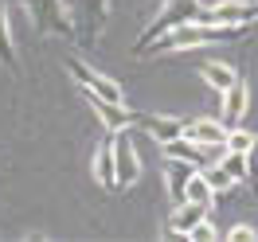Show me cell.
Here are the masks:
<instances>
[{"label": "cell", "instance_id": "obj_1", "mask_svg": "<svg viewBox=\"0 0 258 242\" xmlns=\"http://www.w3.org/2000/svg\"><path fill=\"white\" fill-rule=\"evenodd\" d=\"M250 28V24H180V28H168L164 35H157L141 55H168V51H192V47H215V43H227Z\"/></svg>", "mask_w": 258, "mask_h": 242}, {"label": "cell", "instance_id": "obj_2", "mask_svg": "<svg viewBox=\"0 0 258 242\" xmlns=\"http://www.w3.org/2000/svg\"><path fill=\"white\" fill-rule=\"evenodd\" d=\"M204 0H164V8L157 12V20H149L145 32L137 35V43H133V55H141V51L157 39V35H164L168 28H180V24H192V20H204Z\"/></svg>", "mask_w": 258, "mask_h": 242}, {"label": "cell", "instance_id": "obj_3", "mask_svg": "<svg viewBox=\"0 0 258 242\" xmlns=\"http://www.w3.org/2000/svg\"><path fill=\"white\" fill-rule=\"evenodd\" d=\"M28 8V16L35 20V28L43 35H59V39H79L75 35V20H71V8L67 0H20Z\"/></svg>", "mask_w": 258, "mask_h": 242}, {"label": "cell", "instance_id": "obj_4", "mask_svg": "<svg viewBox=\"0 0 258 242\" xmlns=\"http://www.w3.org/2000/svg\"><path fill=\"white\" fill-rule=\"evenodd\" d=\"M67 74L79 82V90L82 94H90V98H102V102H125V94H121V86L113 78H106L102 70H94L90 63H82V59H67Z\"/></svg>", "mask_w": 258, "mask_h": 242}, {"label": "cell", "instance_id": "obj_5", "mask_svg": "<svg viewBox=\"0 0 258 242\" xmlns=\"http://www.w3.org/2000/svg\"><path fill=\"white\" fill-rule=\"evenodd\" d=\"M106 16H110V8H106V0H75V8H71V20H75V35H79V43H98V35L106 28Z\"/></svg>", "mask_w": 258, "mask_h": 242}, {"label": "cell", "instance_id": "obj_6", "mask_svg": "<svg viewBox=\"0 0 258 242\" xmlns=\"http://www.w3.org/2000/svg\"><path fill=\"white\" fill-rule=\"evenodd\" d=\"M113 160H117V188H133L141 180V156L129 141V129L113 133Z\"/></svg>", "mask_w": 258, "mask_h": 242}, {"label": "cell", "instance_id": "obj_7", "mask_svg": "<svg viewBox=\"0 0 258 242\" xmlns=\"http://www.w3.org/2000/svg\"><path fill=\"white\" fill-rule=\"evenodd\" d=\"M86 102H90V110L98 113V121H102L110 133H117V129H141V113H133L125 102H102V98H90V94H86Z\"/></svg>", "mask_w": 258, "mask_h": 242}, {"label": "cell", "instance_id": "obj_8", "mask_svg": "<svg viewBox=\"0 0 258 242\" xmlns=\"http://www.w3.org/2000/svg\"><path fill=\"white\" fill-rule=\"evenodd\" d=\"M164 152V160H184V164H192V168H204V164H211V148L208 145H196L192 137H172V141H164L161 145Z\"/></svg>", "mask_w": 258, "mask_h": 242}, {"label": "cell", "instance_id": "obj_9", "mask_svg": "<svg viewBox=\"0 0 258 242\" xmlns=\"http://www.w3.org/2000/svg\"><path fill=\"white\" fill-rule=\"evenodd\" d=\"M208 211H211V207L196 203V199H184V203H176L172 219H168V234H172V238H188V234H192V226L208 219Z\"/></svg>", "mask_w": 258, "mask_h": 242}, {"label": "cell", "instance_id": "obj_10", "mask_svg": "<svg viewBox=\"0 0 258 242\" xmlns=\"http://www.w3.org/2000/svg\"><path fill=\"white\" fill-rule=\"evenodd\" d=\"M184 137H192L196 145L223 148V141H227V125H223V121H215V117H196V121H184Z\"/></svg>", "mask_w": 258, "mask_h": 242}, {"label": "cell", "instance_id": "obj_11", "mask_svg": "<svg viewBox=\"0 0 258 242\" xmlns=\"http://www.w3.org/2000/svg\"><path fill=\"white\" fill-rule=\"evenodd\" d=\"M94 180L106 188V192L117 188V160H113V133L110 129H106V141H102L98 152H94Z\"/></svg>", "mask_w": 258, "mask_h": 242}, {"label": "cell", "instance_id": "obj_12", "mask_svg": "<svg viewBox=\"0 0 258 242\" xmlns=\"http://www.w3.org/2000/svg\"><path fill=\"white\" fill-rule=\"evenodd\" d=\"M246 110H250V90H246V82L239 78L223 94V125H227V129H235L242 117H246Z\"/></svg>", "mask_w": 258, "mask_h": 242}, {"label": "cell", "instance_id": "obj_13", "mask_svg": "<svg viewBox=\"0 0 258 242\" xmlns=\"http://www.w3.org/2000/svg\"><path fill=\"white\" fill-rule=\"evenodd\" d=\"M141 129H145L157 145H164V141H172V137L184 133V121H180V117H168V113H141Z\"/></svg>", "mask_w": 258, "mask_h": 242}, {"label": "cell", "instance_id": "obj_14", "mask_svg": "<svg viewBox=\"0 0 258 242\" xmlns=\"http://www.w3.org/2000/svg\"><path fill=\"white\" fill-rule=\"evenodd\" d=\"M192 164L184 160H164V188H168V195H172V203H184L188 199V180H192Z\"/></svg>", "mask_w": 258, "mask_h": 242}, {"label": "cell", "instance_id": "obj_15", "mask_svg": "<svg viewBox=\"0 0 258 242\" xmlns=\"http://www.w3.org/2000/svg\"><path fill=\"white\" fill-rule=\"evenodd\" d=\"M200 78L208 82L211 90H219V94H227L235 82H239V74L231 70L227 63H215V59H208V63H200Z\"/></svg>", "mask_w": 258, "mask_h": 242}, {"label": "cell", "instance_id": "obj_16", "mask_svg": "<svg viewBox=\"0 0 258 242\" xmlns=\"http://www.w3.org/2000/svg\"><path fill=\"white\" fill-rule=\"evenodd\" d=\"M0 66H8V70H16V66H20L16 47H12V28H8V12H4V4H0Z\"/></svg>", "mask_w": 258, "mask_h": 242}, {"label": "cell", "instance_id": "obj_17", "mask_svg": "<svg viewBox=\"0 0 258 242\" xmlns=\"http://www.w3.org/2000/svg\"><path fill=\"white\" fill-rule=\"evenodd\" d=\"M200 172H204V180L211 184V192H215V195H219V192H235V184H239V180L231 176L223 164H204Z\"/></svg>", "mask_w": 258, "mask_h": 242}, {"label": "cell", "instance_id": "obj_18", "mask_svg": "<svg viewBox=\"0 0 258 242\" xmlns=\"http://www.w3.org/2000/svg\"><path fill=\"white\" fill-rule=\"evenodd\" d=\"M188 199L204 203V207H211V199H215V192H211V184L204 180V172H200V168H196L192 180H188Z\"/></svg>", "mask_w": 258, "mask_h": 242}, {"label": "cell", "instance_id": "obj_19", "mask_svg": "<svg viewBox=\"0 0 258 242\" xmlns=\"http://www.w3.org/2000/svg\"><path fill=\"white\" fill-rule=\"evenodd\" d=\"M254 145V133H246V129H227V141H223V148H231V152H246V148Z\"/></svg>", "mask_w": 258, "mask_h": 242}, {"label": "cell", "instance_id": "obj_20", "mask_svg": "<svg viewBox=\"0 0 258 242\" xmlns=\"http://www.w3.org/2000/svg\"><path fill=\"white\" fill-rule=\"evenodd\" d=\"M188 238H196V242H211V238H219V230H215V223L211 219H204V223H196L192 226V234Z\"/></svg>", "mask_w": 258, "mask_h": 242}, {"label": "cell", "instance_id": "obj_21", "mask_svg": "<svg viewBox=\"0 0 258 242\" xmlns=\"http://www.w3.org/2000/svg\"><path fill=\"white\" fill-rule=\"evenodd\" d=\"M246 180H250V184L258 188V141L246 148Z\"/></svg>", "mask_w": 258, "mask_h": 242}, {"label": "cell", "instance_id": "obj_22", "mask_svg": "<svg viewBox=\"0 0 258 242\" xmlns=\"http://www.w3.org/2000/svg\"><path fill=\"white\" fill-rule=\"evenodd\" d=\"M227 238H235V242H250V238H258V230L254 226H246V223H239V226H231V234Z\"/></svg>", "mask_w": 258, "mask_h": 242}]
</instances>
